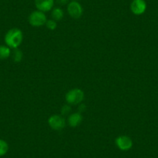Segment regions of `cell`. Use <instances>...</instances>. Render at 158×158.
I'll list each match as a JSON object with an SVG mask.
<instances>
[{"label": "cell", "mask_w": 158, "mask_h": 158, "mask_svg": "<svg viewBox=\"0 0 158 158\" xmlns=\"http://www.w3.org/2000/svg\"><path fill=\"white\" fill-rule=\"evenodd\" d=\"M51 17H52V19L55 21L61 20L64 17V11L59 7L53 8L52 12H51Z\"/></svg>", "instance_id": "obj_10"}, {"label": "cell", "mask_w": 158, "mask_h": 158, "mask_svg": "<svg viewBox=\"0 0 158 158\" xmlns=\"http://www.w3.org/2000/svg\"><path fill=\"white\" fill-rule=\"evenodd\" d=\"M34 2L37 10L44 13L52 10L54 6V0H34Z\"/></svg>", "instance_id": "obj_8"}, {"label": "cell", "mask_w": 158, "mask_h": 158, "mask_svg": "<svg viewBox=\"0 0 158 158\" xmlns=\"http://www.w3.org/2000/svg\"><path fill=\"white\" fill-rule=\"evenodd\" d=\"M71 109L69 105H65V106H64L61 109L62 115H68L70 113V112H71Z\"/></svg>", "instance_id": "obj_15"}, {"label": "cell", "mask_w": 158, "mask_h": 158, "mask_svg": "<svg viewBox=\"0 0 158 158\" xmlns=\"http://www.w3.org/2000/svg\"><path fill=\"white\" fill-rule=\"evenodd\" d=\"M85 93L81 89H74L68 91L65 95V100L70 105H78L84 100Z\"/></svg>", "instance_id": "obj_2"}, {"label": "cell", "mask_w": 158, "mask_h": 158, "mask_svg": "<svg viewBox=\"0 0 158 158\" xmlns=\"http://www.w3.org/2000/svg\"><path fill=\"white\" fill-rule=\"evenodd\" d=\"M9 145L5 140L0 139V156H3L8 152Z\"/></svg>", "instance_id": "obj_12"}, {"label": "cell", "mask_w": 158, "mask_h": 158, "mask_svg": "<svg viewBox=\"0 0 158 158\" xmlns=\"http://www.w3.org/2000/svg\"><path fill=\"white\" fill-rule=\"evenodd\" d=\"M23 40V32L18 28H13L9 30L5 36V42L10 48L16 49L22 44Z\"/></svg>", "instance_id": "obj_1"}, {"label": "cell", "mask_w": 158, "mask_h": 158, "mask_svg": "<svg viewBox=\"0 0 158 158\" xmlns=\"http://www.w3.org/2000/svg\"><path fill=\"white\" fill-rule=\"evenodd\" d=\"M47 20L48 19H47L45 13L40 10H35V11L32 12L28 18L29 23L35 27H42V26L45 25Z\"/></svg>", "instance_id": "obj_3"}, {"label": "cell", "mask_w": 158, "mask_h": 158, "mask_svg": "<svg viewBox=\"0 0 158 158\" xmlns=\"http://www.w3.org/2000/svg\"><path fill=\"white\" fill-rule=\"evenodd\" d=\"M48 124L54 130H61L66 125V121L62 115H52L48 118Z\"/></svg>", "instance_id": "obj_5"}, {"label": "cell", "mask_w": 158, "mask_h": 158, "mask_svg": "<svg viewBox=\"0 0 158 158\" xmlns=\"http://www.w3.org/2000/svg\"><path fill=\"white\" fill-rule=\"evenodd\" d=\"M23 58V53L22 51L18 50L17 48L15 49V51L13 52V60L15 62H20Z\"/></svg>", "instance_id": "obj_13"}, {"label": "cell", "mask_w": 158, "mask_h": 158, "mask_svg": "<svg viewBox=\"0 0 158 158\" xmlns=\"http://www.w3.org/2000/svg\"><path fill=\"white\" fill-rule=\"evenodd\" d=\"M67 10H68L69 16L73 19H79V18L81 17L83 14L82 6L77 1L70 2L68 4Z\"/></svg>", "instance_id": "obj_4"}, {"label": "cell", "mask_w": 158, "mask_h": 158, "mask_svg": "<svg viewBox=\"0 0 158 158\" xmlns=\"http://www.w3.org/2000/svg\"><path fill=\"white\" fill-rule=\"evenodd\" d=\"M72 1H77V0H72Z\"/></svg>", "instance_id": "obj_17"}, {"label": "cell", "mask_w": 158, "mask_h": 158, "mask_svg": "<svg viewBox=\"0 0 158 158\" xmlns=\"http://www.w3.org/2000/svg\"><path fill=\"white\" fill-rule=\"evenodd\" d=\"M68 124L71 127H76L82 122V115L80 112H74L69 115L68 119Z\"/></svg>", "instance_id": "obj_9"}, {"label": "cell", "mask_w": 158, "mask_h": 158, "mask_svg": "<svg viewBox=\"0 0 158 158\" xmlns=\"http://www.w3.org/2000/svg\"><path fill=\"white\" fill-rule=\"evenodd\" d=\"M11 54V50L8 46L0 45V60L7 59Z\"/></svg>", "instance_id": "obj_11"}, {"label": "cell", "mask_w": 158, "mask_h": 158, "mask_svg": "<svg viewBox=\"0 0 158 158\" xmlns=\"http://www.w3.org/2000/svg\"><path fill=\"white\" fill-rule=\"evenodd\" d=\"M57 3L60 4V5H66V4L69 3V0H57Z\"/></svg>", "instance_id": "obj_16"}, {"label": "cell", "mask_w": 158, "mask_h": 158, "mask_svg": "<svg viewBox=\"0 0 158 158\" xmlns=\"http://www.w3.org/2000/svg\"><path fill=\"white\" fill-rule=\"evenodd\" d=\"M130 10L136 16L143 14L147 10V2L145 0H133L130 4Z\"/></svg>", "instance_id": "obj_6"}, {"label": "cell", "mask_w": 158, "mask_h": 158, "mask_svg": "<svg viewBox=\"0 0 158 158\" xmlns=\"http://www.w3.org/2000/svg\"><path fill=\"white\" fill-rule=\"evenodd\" d=\"M115 144L118 148L123 151L130 150L133 147V140L128 136H119L115 139Z\"/></svg>", "instance_id": "obj_7"}, {"label": "cell", "mask_w": 158, "mask_h": 158, "mask_svg": "<svg viewBox=\"0 0 158 158\" xmlns=\"http://www.w3.org/2000/svg\"><path fill=\"white\" fill-rule=\"evenodd\" d=\"M45 25H46V27L51 30H54L57 28V23H56V21L54 20V19H48V20H47Z\"/></svg>", "instance_id": "obj_14"}]
</instances>
